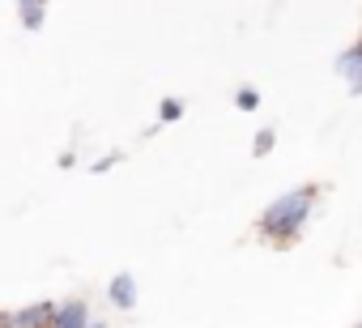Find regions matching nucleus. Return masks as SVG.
Segmentation results:
<instances>
[{"mask_svg":"<svg viewBox=\"0 0 362 328\" xmlns=\"http://www.w3.org/2000/svg\"><path fill=\"white\" fill-rule=\"evenodd\" d=\"M332 69H337V77L345 81L349 94H362V39H358L354 47H345V52L332 60Z\"/></svg>","mask_w":362,"mask_h":328,"instance_id":"obj_4","label":"nucleus"},{"mask_svg":"<svg viewBox=\"0 0 362 328\" xmlns=\"http://www.w3.org/2000/svg\"><path fill=\"white\" fill-rule=\"evenodd\" d=\"M354 328H362V320H358V324H354Z\"/></svg>","mask_w":362,"mask_h":328,"instance_id":"obj_13","label":"nucleus"},{"mask_svg":"<svg viewBox=\"0 0 362 328\" xmlns=\"http://www.w3.org/2000/svg\"><path fill=\"white\" fill-rule=\"evenodd\" d=\"M90 303L81 294H69V298H56L52 303V324L47 328H90Z\"/></svg>","mask_w":362,"mask_h":328,"instance_id":"obj_2","label":"nucleus"},{"mask_svg":"<svg viewBox=\"0 0 362 328\" xmlns=\"http://www.w3.org/2000/svg\"><path fill=\"white\" fill-rule=\"evenodd\" d=\"M0 328H9V311H0Z\"/></svg>","mask_w":362,"mask_h":328,"instance_id":"obj_12","label":"nucleus"},{"mask_svg":"<svg viewBox=\"0 0 362 328\" xmlns=\"http://www.w3.org/2000/svg\"><path fill=\"white\" fill-rule=\"evenodd\" d=\"M273 145H277V128H273V124L256 128V136H252V153H256V158H264V153H269Z\"/></svg>","mask_w":362,"mask_h":328,"instance_id":"obj_9","label":"nucleus"},{"mask_svg":"<svg viewBox=\"0 0 362 328\" xmlns=\"http://www.w3.org/2000/svg\"><path fill=\"white\" fill-rule=\"evenodd\" d=\"M90 328H111V324L107 320H90Z\"/></svg>","mask_w":362,"mask_h":328,"instance_id":"obj_11","label":"nucleus"},{"mask_svg":"<svg viewBox=\"0 0 362 328\" xmlns=\"http://www.w3.org/2000/svg\"><path fill=\"white\" fill-rule=\"evenodd\" d=\"M260 102H264V98H260L256 86H239V90H235V107H239V111L252 115V111H260Z\"/></svg>","mask_w":362,"mask_h":328,"instance_id":"obj_8","label":"nucleus"},{"mask_svg":"<svg viewBox=\"0 0 362 328\" xmlns=\"http://www.w3.org/2000/svg\"><path fill=\"white\" fill-rule=\"evenodd\" d=\"M315 209H320V188H315V184H298V188L273 197V201L260 209L256 235H260L269 247H294V243L307 235Z\"/></svg>","mask_w":362,"mask_h":328,"instance_id":"obj_1","label":"nucleus"},{"mask_svg":"<svg viewBox=\"0 0 362 328\" xmlns=\"http://www.w3.org/2000/svg\"><path fill=\"white\" fill-rule=\"evenodd\" d=\"M52 303H56V298L13 307V311H9V328H47V324H52Z\"/></svg>","mask_w":362,"mask_h":328,"instance_id":"obj_5","label":"nucleus"},{"mask_svg":"<svg viewBox=\"0 0 362 328\" xmlns=\"http://www.w3.org/2000/svg\"><path fill=\"white\" fill-rule=\"evenodd\" d=\"M119 162H124V153L115 149V153H107V158H94V162H90V171H94V175H103V171H115Z\"/></svg>","mask_w":362,"mask_h":328,"instance_id":"obj_10","label":"nucleus"},{"mask_svg":"<svg viewBox=\"0 0 362 328\" xmlns=\"http://www.w3.org/2000/svg\"><path fill=\"white\" fill-rule=\"evenodd\" d=\"M184 111H188V102L184 98H162L158 102V128H170V124H179V119H184Z\"/></svg>","mask_w":362,"mask_h":328,"instance_id":"obj_6","label":"nucleus"},{"mask_svg":"<svg viewBox=\"0 0 362 328\" xmlns=\"http://www.w3.org/2000/svg\"><path fill=\"white\" fill-rule=\"evenodd\" d=\"M136 303H141V281L132 277V273H115L111 281H107V307H115V311H136Z\"/></svg>","mask_w":362,"mask_h":328,"instance_id":"obj_3","label":"nucleus"},{"mask_svg":"<svg viewBox=\"0 0 362 328\" xmlns=\"http://www.w3.org/2000/svg\"><path fill=\"white\" fill-rule=\"evenodd\" d=\"M18 18L26 30H39L43 26V0H18Z\"/></svg>","mask_w":362,"mask_h":328,"instance_id":"obj_7","label":"nucleus"}]
</instances>
